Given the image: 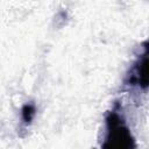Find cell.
I'll use <instances>...</instances> for the list:
<instances>
[{
    "mask_svg": "<svg viewBox=\"0 0 149 149\" xmlns=\"http://www.w3.org/2000/svg\"><path fill=\"white\" fill-rule=\"evenodd\" d=\"M105 146L115 148H129L133 146V139L128 128L125 127L116 114L111 115L108 119V135Z\"/></svg>",
    "mask_w": 149,
    "mask_h": 149,
    "instance_id": "6da1fadb",
    "label": "cell"
}]
</instances>
